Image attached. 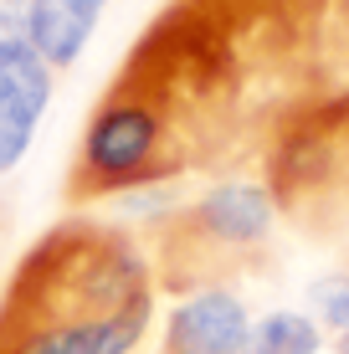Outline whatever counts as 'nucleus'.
I'll use <instances>...</instances> for the list:
<instances>
[{"label": "nucleus", "mask_w": 349, "mask_h": 354, "mask_svg": "<svg viewBox=\"0 0 349 354\" xmlns=\"http://www.w3.org/2000/svg\"><path fill=\"white\" fill-rule=\"evenodd\" d=\"M329 0H170L129 46L103 97L154 149L160 185L262 165L272 129L319 97Z\"/></svg>", "instance_id": "f257e3e1"}, {"label": "nucleus", "mask_w": 349, "mask_h": 354, "mask_svg": "<svg viewBox=\"0 0 349 354\" xmlns=\"http://www.w3.org/2000/svg\"><path fill=\"white\" fill-rule=\"evenodd\" d=\"M144 288H154V267L134 231L103 221H62L10 272L0 292V334L103 328Z\"/></svg>", "instance_id": "f03ea898"}, {"label": "nucleus", "mask_w": 349, "mask_h": 354, "mask_svg": "<svg viewBox=\"0 0 349 354\" xmlns=\"http://www.w3.org/2000/svg\"><path fill=\"white\" fill-rule=\"evenodd\" d=\"M272 226H278V201L262 180H221L200 190L196 201L149 226L154 288H170L175 298L226 288V277L247 272L262 257Z\"/></svg>", "instance_id": "7ed1b4c3"}, {"label": "nucleus", "mask_w": 349, "mask_h": 354, "mask_svg": "<svg viewBox=\"0 0 349 354\" xmlns=\"http://www.w3.org/2000/svg\"><path fill=\"white\" fill-rule=\"evenodd\" d=\"M247 334H252L247 303L232 288H200L170 308L164 354H242Z\"/></svg>", "instance_id": "20e7f679"}, {"label": "nucleus", "mask_w": 349, "mask_h": 354, "mask_svg": "<svg viewBox=\"0 0 349 354\" xmlns=\"http://www.w3.org/2000/svg\"><path fill=\"white\" fill-rule=\"evenodd\" d=\"M98 6H88V0H31V52L41 57L52 72L72 67L82 52H88L93 31H98Z\"/></svg>", "instance_id": "39448f33"}, {"label": "nucleus", "mask_w": 349, "mask_h": 354, "mask_svg": "<svg viewBox=\"0 0 349 354\" xmlns=\"http://www.w3.org/2000/svg\"><path fill=\"white\" fill-rule=\"evenodd\" d=\"M52 77L57 72L31 52V41L0 46V113L36 129L52 108Z\"/></svg>", "instance_id": "423d86ee"}, {"label": "nucleus", "mask_w": 349, "mask_h": 354, "mask_svg": "<svg viewBox=\"0 0 349 354\" xmlns=\"http://www.w3.org/2000/svg\"><path fill=\"white\" fill-rule=\"evenodd\" d=\"M323 349V334H319V319L303 308H278V313H262L252 324L242 354H319Z\"/></svg>", "instance_id": "0eeeda50"}, {"label": "nucleus", "mask_w": 349, "mask_h": 354, "mask_svg": "<svg viewBox=\"0 0 349 354\" xmlns=\"http://www.w3.org/2000/svg\"><path fill=\"white\" fill-rule=\"evenodd\" d=\"M349 88V0H329L319 26V93Z\"/></svg>", "instance_id": "6e6552de"}, {"label": "nucleus", "mask_w": 349, "mask_h": 354, "mask_svg": "<svg viewBox=\"0 0 349 354\" xmlns=\"http://www.w3.org/2000/svg\"><path fill=\"white\" fill-rule=\"evenodd\" d=\"M149 324H154V288H144L139 298H129L103 324V354H134L144 344V334H149Z\"/></svg>", "instance_id": "1a4fd4ad"}, {"label": "nucleus", "mask_w": 349, "mask_h": 354, "mask_svg": "<svg viewBox=\"0 0 349 354\" xmlns=\"http://www.w3.org/2000/svg\"><path fill=\"white\" fill-rule=\"evenodd\" d=\"M308 308L323 328L334 334H349V272H329L308 283Z\"/></svg>", "instance_id": "9d476101"}, {"label": "nucleus", "mask_w": 349, "mask_h": 354, "mask_svg": "<svg viewBox=\"0 0 349 354\" xmlns=\"http://www.w3.org/2000/svg\"><path fill=\"white\" fill-rule=\"evenodd\" d=\"M31 139H36V129H31V124H21V118L0 113V175H10V169L26 160Z\"/></svg>", "instance_id": "9b49d317"}, {"label": "nucleus", "mask_w": 349, "mask_h": 354, "mask_svg": "<svg viewBox=\"0 0 349 354\" xmlns=\"http://www.w3.org/2000/svg\"><path fill=\"white\" fill-rule=\"evenodd\" d=\"M31 31V0H0V46L26 41Z\"/></svg>", "instance_id": "f8f14e48"}, {"label": "nucleus", "mask_w": 349, "mask_h": 354, "mask_svg": "<svg viewBox=\"0 0 349 354\" xmlns=\"http://www.w3.org/2000/svg\"><path fill=\"white\" fill-rule=\"evenodd\" d=\"M329 97H334V113H339V129L349 133V88L344 93H329Z\"/></svg>", "instance_id": "ddd939ff"}, {"label": "nucleus", "mask_w": 349, "mask_h": 354, "mask_svg": "<svg viewBox=\"0 0 349 354\" xmlns=\"http://www.w3.org/2000/svg\"><path fill=\"white\" fill-rule=\"evenodd\" d=\"M334 354H349V334H334Z\"/></svg>", "instance_id": "4468645a"}, {"label": "nucleus", "mask_w": 349, "mask_h": 354, "mask_svg": "<svg viewBox=\"0 0 349 354\" xmlns=\"http://www.w3.org/2000/svg\"><path fill=\"white\" fill-rule=\"evenodd\" d=\"M88 6H98V10H103V6H108V0H88Z\"/></svg>", "instance_id": "2eb2a0df"}]
</instances>
